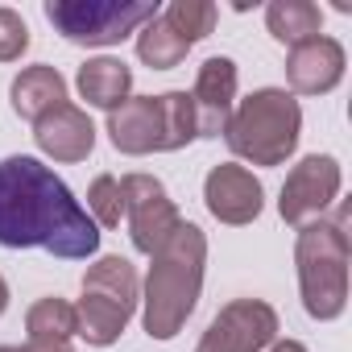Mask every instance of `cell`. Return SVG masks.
<instances>
[{
	"mask_svg": "<svg viewBox=\"0 0 352 352\" xmlns=\"http://www.w3.org/2000/svg\"><path fill=\"white\" fill-rule=\"evenodd\" d=\"M0 245L87 261L100 249V228L50 166L13 153L0 162Z\"/></svg>",
	"mask_w": 352,
	"mask_h": 352,
	"instance_id": "obj_1",
	"label": "cell"
},
{
	"mask_svg": "<svg viewBox=\"0 0 352 352\" xmlns=\"http://www.w3.org/2000/svg\"><path fill=\"white\" fill-rule=\"evenodd\" d=\"M204 265H208V236L199 224H179L170 241L153 253L149 278H145V336L149 340H174L191 319L199 290H204Z\"/></svg>",
	"mask_w": 352,
	"mask_h": 352,
	"instance_id": "obj_2",
	"label": "cell"
},
{
	"mask_svg": "<svg viewBox=\"0 0 352 352\" xmlns=\"http://www.w3.org/2000/svg\"><path fill=\"white\" fill-rule=\"evenodd\" d=\"M344 220H348V212H340L336 220H311L298 228V241H294L302 307L319 323L340 319L348 307V257H352V249H348Z\"/></svg>",
	"mask_w": 352,
	"mask_h": 352,
	"instance_id": "obj_3",
	"label": "cell"
},
{
	"mask_svg": "<svg viewBox=\"0 0 352 352\" xmlns=\"http://www.w3.org/2000/svg\"><path fill=\"white\" fill-rule=\"evenodd\" d=\"M302 137V108L282 87H257L245 96L224 129V141L236 157L253 166H282Z\"/></svg>",
	"mask_w": 352,
	"mask_h": 352,
	"instance_id": "obj_4",
	"label": "cell"
},
{
	"mask_svg": "<svg viewBox=\"0 0 352 352\" xmlns=\"http://www.w3.org/2000/svg\"><path fill=\"white\" fill-rule=\"evenodd\" d=\"M157 17V0H46V21L75 46H116Z\"/></svg>",
	"mask_w": 352,
	"mask_h": 352,
	"instance_id": "obj_5",
	"label": "cell"
},
{
	"mask_svg": "<svg viewBox=\"0 0 352 352\" xmlns=\"http://www.w3.org/2000/svg\"><path fill=\"white\" fill-rule=\"evenodd\" d=\"M120 191H124V216H129L133 249L153 257L170 241V232L183 224V216H179L174 199L166 195V187L153 179V174H124Z\"/></svg>",
	"mask_w": 352,
	"mask_h": 352,
	"instance_id": "obj_6",
	"label": "cell"
},
{
	"mask_svg": "<svg viewBox=\"0 0 352 352\" xmlns=\"http://www.w3.org/2000/svg\"><path fill=\"white\" fill-rule=\"evenodd\" d=\"M336 195H340V162L331 153H307L286 174L278 212L286 224L302 228L311 220H323V212L336 204Z\"/></svg>",
	"mask_w": 352,
	"mask_h": 352,
	"instance_id": "obj_7",
	"label": "cell"
},
{
	"mask_svg": "<svg viewBox=\"0 0 352 352\" xmlns=\"http://www.w3.org/2000/svg\"><path fill=\"white\" fill-rule=\"evenodd\" d=\"M278 340V311L261 298H236L220 307L195 352H261Z\"/></svg>",
	"mask_w": 352,
	"mask_h": 352,
	"instance_id": "obj_8",
	"label": "cell"
},
{
	"mask_svg": "<svg viewBox=\"0 0 352 352\" xmlns=\"http://www.w3.org/2000/svg\"><path fill=\"white\" fill-rule=\"evenodd\" d=\"M204 199H208V212L220 224L241 228V224H253L261 216L265 191L253 179V170H245L236 162H224V166H212L208 183H204Z\"/></svg>",
	"mask_w": 352,
	"mask_h": 352,
	"instance_id": "obj_9",
	"label": "cell"
},
{
	"mask_svg": "<svg viewBox=\"0 0 352 352\" xmlns=\"http://www.w3.org/2000/svg\"><path fill=\"white\" fill-rule=\"evenodd\" d=\"M344 79V46L336 38H311L286 54V83L298 96H327Z\"/></svg>",
	"mask_w": 352,
	"mask_h": 352,
	"instance_id": "obj_10",
	"label": "cell"
},
{
	"mask_svg": "<svg viewBox=\"0 0 352 352\" xmlns=\"http://www.w3.org/2000/svg\"><path fill=\"white\" fill-rule=\"evenodd\" d=\"M232 100H236V63L224 58V54H220V58H208V63L199 67L195 91H191L199 137H220V133L228 129Z\"/></svg>",
	"mask_w": 352,
	"mask_h": 352,
	"instance_id": "obj_11",
	"label": "cell"
},
{
	"mask_svg": "<svg viewBox=\"0 0 352 352\" xmlns=\"http://www.w3.org/2000/svg\"><path fill=\"white\" fill-rule=\"evenodd\" d=\"M34 137H38V149L50 153L54 162H83L96 149V124L75 104H63V108L46 112L34 124Z\"/></svg>",
	"mask_w": 352,
	"mask_h": 352,
	"instance_id": "obj_12",
	"label": "cell"
},
{
	"mask_svg": "<svg viewBox=\"0 0 352 352\" xmlns=\"http://www.w3.org/2000/svg\"><path fill=\"white\" fill-rule=\"evenodd\" d=\"M108 137L120 153H153L162 149V108L157 96H133L116 112H108Z\"/></svg>",
	"mask_w": 352,
	"mask_h": 352,
	"instance_id": "obj_13",
	"label": "cell"
},
{
	"mask_svg": "<svg viewBox=\"0 0 352 352\" xmlns=\"http://www.w3.org/2000/svg\"><path fill=\"white\" fill-rule=\"evenodd\" d=\"M137 302H124L116 294H104V290H83L79 307H75V319H79V336L96 348H108L120 340V331L129 327Z\"/></svg>",
	"mask_w": 352,
	"mask_h": 352,
	"instance_id": "obj_14",
	"label": "cell"
},
{
	"mask_svg": "<svg viewBox=\"0 0 352 352\" xmlns=\"http://www.w3.org/2000/svg\"><path fill=\"white\" fill-rule=\"evenodd\" d=\"M9 100H13V112L21 116V120H42L46 112H54V108H63L67 104V79L54 71V67H25L17 79H13V87H9Z\"/></svg>",
	"mask_w": 352,
	"mask_h": 352,
	"instance_id": "obj_15",
	"label": "cell"
},
{
	"mask_svg": "<svg viewBox=\"0 0 352 352\" xmlns=\"http://www.w3.org/2000/svg\"><path fill=\"white\" fill-rule=\"evenodd\" d=\"M79 83V96L104 112H116L124 100H129V87H133V71L120 63V58H87L75 75Z\"/></svg>",
	"mask_w": 352,
	"mask_h": 352,
	"instance_id": "obj_16",
	"label": "cell"
},
{
	"mask_svg": "<svg viewBox=\"0 0 352 352\" xmlns=\"http://www.w3.org/2000/svg\"><path fill=\"white\" fill-rule=\"evenodd\" d=\"M265 25H270V34L282 46L294 50V46L319 38L323 13H319V5H311V0H274V5L265 9Z\"/></svg>",
	"mask_w": 352,
	"mask_h": 352,
	"instance_id": "obj_17",
	"label": "cell"
},
{
	"mask_svg": "<svg viewBox=\"0 0 352 352\" xmlns=\"http://www.w3.org/2000/svg\"><path fill=\"white\" fill-rule=\"evenodd\" d=\"M187 42L174 34L162 17H153L149 25H141V34H137V58L145 63V67H153V71H170V67H179L183 58H187Z\"/></svg>",
	"mask_w": 352,
	"mask_h": 352,
	"instance_id": "obj_18",
	"label": "cell"
},
{
	"mask_svg": "<svg viewBox=\"0 0 352 352\" xmlns=\"http://www.w3.org/2000/svg\"><path fill=\"white\" fill-rule=\"evenodd\" d=\"M83 290H104L124 302H141V282H137V270L129 257H100L96 265H87Z\"/></svg>",
	"mask_w": 352,
	"mask_h": 352,
	"instance_id": "obj_19",
	"label": "cell"
},
{
	"mask_svg": "<svg viewBox=\"0 0 352 352\" xmlns=\"http://www.w3.org/2000/svg\"><path fill=\"white\" fill-rule=\"evenodd\" d=\"M157 108H162V149H183L199 137V124H195V104L187 91H166L157 96Z\"/></svg>",
	"mask_w": 352,
	"mask_h": 352,
	"instance_id": "obj_20",
	"label": "cell"
},
{
	"mask_svg": "<svg viewBox=\"0 0 352 352\" xmlns=\"http://www.w3.org/2000/svg\"><path fill=\"white\" fill-rule=\"evenodd\" d=\"M25 331H30V340H71V336H79L75 307L67 298H38L25 315Z\"/></svg>",
	"mask_w": 352,
	"mask_h": 352,
	"instance_id": "obj_21",
	"label": "cell"
},
{
	"mask_svg": "<svg viewBox=\"0 0 352 352\" xmlns=\"http://www.w3.org/2000/svg\"><path fill=\"white\" fill-rule=\"evenodd\" d=\"M216 5L212 0H174V5L162 13V21L179 34L187 46H195V42H204V38H212V30H216Z\"/></svg>",
	"mask_w": 352,
	"mask_h": 352,
	"instance_id": "obj_22",
	"label": "cell"
},
{
	"mask_svg": "<svg viewBox=\"0 0 352 352\" xmlns=\"http://www.w3.org/2000/svg\"><path fill=\"white\" fill-rule=\"evenodd\" d=\"M87 216L96 220V228H116V224H120V216H124L120 179H112V174H100V179L87 187Z\"/></svg>",
	"mask_w": 352,
	"mask_h": 352,
	"instance_id": "obj_23",
	"label": "cell"
},
{
	"mask_svg": "<svg viewBox=\"0 0 352 352\" xmlns=\"http://www.w3.org/2000/svg\"><path fill=\"white\" fill-rule=\"evenodd\" d=\"M30 50V25L21 21V13L0 9V63H13Z\"/></svg>",
	"mask_w": 352,
	"mask_h": 352,
	"instance_id": "obj_24",
	"label": "cell"
},
{
	"mask_svg": "<svg viewBox=\"0 0 352 352\" xmlns=\"http://www.w3.org/2000/svg\"><path fill=\"white\" fill-rule=\"evenodd\" d=\"M25 352H75L71 340H30Z\"/></svg>",
	"mask_w": 352,
	"mask_h": 352,
	"instance_id": "obj_25",
	"label": "cell"
},
{
	"mask_svg": "<svg viewBox=\"0 0 352 352\" xmlns=\"http://www.w3.org/2000/svg\"><path fill=\"white\" fill-rule=\"evenodd\" d=\"M270 352H307V344H298V340H282V344H270Z\"/></svg>",
	"mask_w": 352,
	"mask_h": 352,
	"instance_id": "obj_26",
	"label": "cell"
},
{
	"mask_svg": "<svg viewBox=\"0 0 352 352\" xmlns=\"http://www.w3.org/2000/svg\"><path fill=\"white\" fill-rule=\"evenodd\" d=\"M5 307H9V282L0 278V315H5Z\"/></svg>",
	"mask_w": 352,
	"mask_h": 352,
	"instance_id": "obj_27",
	"label": "cell"
},
{
	"mask_svg": "<svg viewBox=\"0 0 352 352\" xmlns=\"http://www.w3.org/2000/svg\"><path fill=\"white\" fill-rule=\"evenodd\" d=\"M0 352H25V348H13V344H0Z\"/></svg>",
	"mask_w": 352,
	"mask_h": 352,
	"instance_id": "obj_28",
	"label": "cell"
}]
</instances>
